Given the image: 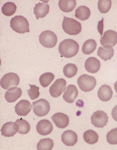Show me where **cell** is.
Instances as JSON below:
<instances>
[{
	"instance_id": "obj_1",
	"label": "cell",
	"mask_w": 117,
	"mask_h": 150,
	"mask_svg": "<svg viewBox=\"0 0 117 150\" xmlns=\"http://www.w3.org/2000/svg\"><path fill=\"white\" fill-rule=\"evenodd\" d=\"M78 51L79 44L72 39H65L59 43V52L62 57L69 59L77 55Z\"/></svg>"
},
{
	"instance_id": "obj_2",
	"label": "cell",
	"mask_w": 117,
	"mask_h": 150,
	"mask_svg": "<svg viewBox=\"0 0 117 150\" xmlns=\"http://www.w3.org/2000/svg\"><path fill=\"white\" fill-rule=\"evenodd\" d=\"M10 27L18 33H26L30 32L29 23L27 19L21 15H17L10 20Z\"/></svg>"
},
{
	"instance_id": "obj_3",
	"label": "cell",
	"mask_w": 117,
	"mask_h": 150,
	"mask_svg": "<svg viewBox=\"0 0 117 150\" xmlns=\"http://www.w3.org/2000/svg\"><path fill=\"white\" fill-rule=\"evenodd\" d=\"M62 29L69 35H76L82 30L80 23L72 18L64 17L62 22Z\"/></svg>"
},
{
	"instance_id": "obj_4",
	"label": "cell",
	"mask_w": 117,
	"mask_h": 150,
	"mask_svg": "<svg viewBox=\"0 0 117 150\" xmlns=\"http://www.w3.org/2000/svg\"><path fill=\"white\" fill-rule=\"evenodd\" d=\"M20 83V77L15 73L10 72L4 74L0 81V85L4 90H10L15 88Z\"/></svg>"
},
{
	"instance_id": "obj_5",
	"label": "cell",
	"mask_w": 117,
	"mask_h": 150,
	"mask_svg": "<svg viewBox=\"0 0 117 150\" xmlns=\"http://www.w3.org/2000/svg\"><path fill=\"white\" fill-rule=\"evenodd\" d=\"M77 84L82 91L90 92L96 87V79L88 74H82L77 79Z\"/></svg>"
},
{
	"instance_id": "obj_6",
	"label": "cell",
	"mask_w": 117,
	"mask_h": 150,
	"mask_svg": "<svg viewBox=\"0 0 117 150\" xmlns=\"http://www.w3.org/2000/svg\"><path fill=\"white\" fill-rule=\"evenodd\" d=\"M39 42L45 48H54L57 43V35L51 30H45L39 35Z\"/></svg>"
},
{
	"instance_id": "obj_7",
	"label": "cell",
	"mask_w": 117,
	"mask_h": 150,
	"mask_svg": "<svg viewBox=\"0 0 117 150\" xmlns=\"http://www.w3.org/2000/svg\"><path fill=\"white\" fill-rule=\"evenodd\" d=\"M100 42L101 46H104L105 48L107 49L113 48V47L115 46L117 43V33L111 30L106 31L101 37Z\"/></svg>"
},
{
	"instance_id": "obj_8",
	"label": "cell",
	"mask_w": 117,
	"mask_h": 150,
	"mask_svg": "<svg viewBox=\"0 0 117 150\" xmlns=\"http://www.w3.org/2000/svg\"><path fill=\"white\" fill-rule=\"evenodd\" d=\"M34 113L38 117L46 115L50 110V104L46 100L40 99L33 103Z\"/></svg>"
},
{
	"instance_id": "obj_9",
	"label": "cell",
	"mask_w": 117,
	"mask_h": 150,
	"mask_svg": "<svg viewBox=\"0 0 117 150\" xmlns=\"http://www.w3.org/2000/svg\"><path fill=\"white\" fill-rule=\"evenodd\" d=\"M91 123L96 128H103L106 126L108 120L107 114L102 110H97L91 115Z\"/></svg>"
},
{
	"instance_id": "obj_10",
	"label": "cell",
	"mask_w": 117,
	"mask_h": 150,
	"mask_svg": "<svg viewBox=\"0 0 117 150\" xmlns=\"http://www.w3.org/2000/svg\"><path fill=\"white\" fill-rule=\"evenodd\" d=\"M67 82L63 78L57 79L50 87L49 93L53 98H58L66 90Z\"/></svg>"
},
{
	"instance_id": "obj_11",
	"label": "cell",
	"mask_w": 117,
	"mask_h": 150,
	"mask_svg": "<svg viewBox=\"0 0 117 150\" xmlns=\"http://www.w3.org/2000/svg\"><path fill=\"white\" fill-rule=\"evenodd\" d=\"M19 131V126L15 122H7L4 123L1 129V134L3 137H11L17 134Z\"/></svg>"
},
{
	"instance_id": "obj_12",
	"label": "cell",
	"mask_w": 117,
	"mask_h": 150,
	"mask_svg": "<svg viewBox=\"0 0 117 150\" xmlns=\"http://www.w3.org/2000/svg\"><path fill=\"white\" fill-rule=\"evenodd\" d=\"M33 105L28 100H22L15 105V112L20 116H26L31 111Z\"/></svg>"
},
{
	"instance_id": "obj_13",
	"label": "cell",
	"mask_w": 117,
	"mask_h": 150,
	"mask_svg": "<svg viewBox=\"0 0 117 150\" xmlns=\"http://www.w3.org/2000/svg\"><path fill=\"white\" fill-rule=\"evenodd\" d=\"M51 119L55 123L57 127L59 129H65L69 125V117L66 114L62 112H57L51 116Z\"/></svg>"
},
{
	"instance_id": "obj_14",
	"label": "cell",
	"mask_w": 117,
	"mask_h": 150,
	"mask_svg": "<svg viewBox=\"0 0 117 150\" xmlns=\"http://www.w3.org/2000/svg\"><path fill=\"white\" fill-rule=\"evenodd\" d=\"M36 131L40 135L46 136L51 134L53 131V125L49 120L43 119L40 120L37 123Z\"/></svg>"
},
{
	"instance_id": "obj_15",
	"label": "cell",
	"mask_w": 117,
	"mask_h": 150,
	"mask_svg": "<svg viewBox=\"0 0 117 150\" xmlns=\"http://www.w3.org/2000/svg\"><path fill=\"white\" fill-rule=\"evenodd\" d=\"M77 135L75 132L71 130H67L62 134V142L66 146H72L77 142Z\"/></svg>"
},
{
	"instance_id": "obj_16",
	"label": "cell",
	"mask_w": 117,
	"mask_h": 150,
	"mask_svg": "<svg viewBox=\"0 0 117 150\" xmlns=\"http://www.w3.org/2000/svg\"><path fill=\"white\" fill-rule=\"evenodd\" d=\"M113 96V91L111 87L107 84L101 86L98 91V97L103 102H108L110 100Z\"/></svg>"
},
{
	"instance_id": "obj_17",
	"label": "cell",
	"mask_w": 117,
	"mask_h": 150,
	"mask_svg": "<svg viewBox=\"0 0 117 150\" xmlns=\"http://www.w3.org/2000/svg\"><path fill=\"white\" fill-rule=\"evenodd\" d=\"M78 95L77 88L74 84H69L67 86L66 91L63 95V98L67 103H72L75 100Z\"/></svg>"
},
{
	"instance_id": "obj_18",
	"label": "cell",
	"mask_w": 117,
	"mask_h": 150,
	"mask_svg": "<svg viewBox=\"0 0 117 150\" xmlns=\"http://www.w3.org/2000/svg\"><path fill=\"white\" fill-rule=\"evenodd\" d=\"M85 68L88 72L94 74L98 72L101 68V62L95 57H90L85 61Z\"/></svg>"
},
{
	"instance_id": "obj_19",
	"label": "cell",
	"mask_w": 117,
	"mask_h": 150,
	"mask_svg": "<svg viewBox=\"0 0 117 150\" xmlns=\"http://www.w3.org/2000/svg\"><path fill=\"white\" fill-rule=\"evenodd\" d=\"M49 12V5L45 2H39L35 4L33 13L36 19L45 18Z\"/></svg>"
},
{
	"instance_id": "obj_20",
	"label": "cell",
	"mask_w": 117,
	"mask_h": 150,
	"mask_svg": "<svg viewBox=\"0 0 117 150\" xmlns=\"http://www.w3.org/2000/svg\"><path fill=\"white\" fill-rule=\"evenodd\" d=\"M22 95V90L20 87H15L12 90H7L4 94L5 100L8 103H14Z\"/></svg>"
},
{
	"instance_id": "obj_21",
	"label": "cell",
	"mask_w": 117,
	"mask_h": 150,
	"mask_svg": "<svg viewBox=\"0 0 117 150\" xmlns=\"http://www.w3.org/2000/svg\"><path fill=\"white\" fill-rule=\"evenodd\" d=\"M59 7L64 12H72L76 7L75 0H59Z\"/></svg>"
},
{
	"instance_id": "obj_22",
	"label": "cell",
	"mask_w": 117,
	"mask_h": 150,
	"mask_svg": "<svg viewBox=\"0 0 117 150\" xmlns=\"http://www.w3.org/2000/svg\"><path fill=\"white\" fill-rule=\"evenodd\" d=\"M74 15L79 20H82V21L83 20H86L90 18V10L86 6H79L76 9Z\"/></svg>"
},
{
	"instance_id": "obj_23",
	"label": "cell",
	"mask_w": 117,
	"mask_h": 150,
	"mask_svg": "<svg viewBox=\"0 0 117 150\" xmlns=\"http://www.w3.org/2000/svg\"><path fill=\"white\" fill-rule=\"evenodd\" d=\"M83 139L86 143L89 144H95L98 142V134L93 130H88L83 134Z\"/></svg>"
},
{
	"instance_id": "obj_24",
	"label": "cell",
	"mask_w": 117,
	"mask_h": 150,
	"mask_svg": "<svg viewBox=\"0 0 117 150\" xmlns=\"http://www.w3.org/2000/svg\"><path fill=\"white\" fill-rule=\"evenodd\" d=\"M96 46H97V43L96 42V40H93V39H89V40H86L83 43L82 51L84 54L88 55V54H90L93 52H94V51L96 48Z\"/></svg>"
},
{
	"instance_id": "obj_25",
	"label": "cell",
	"mask_w": 117,
	"mask_h": 150,
	"mask_svg": "<svg viewBox=\"0 0 117 150\" xmlns=\"http://www.w3.org/2000/svg\"><path fill=\"white\" fill-rule=\"evenodd\" d=\"M17 9L16 4L12 1H8V2L5 3L3 4L2 7H1V12L3 15L5 16L10 17L13 15L15 13Z\"/></svg>"
},
{
	"instance_id": "obj_26",
	"label": "cell",
	"mask_w": 117,
	"mask_h": 150,
	"mask_svg": "<svg viewBox=\"0 0 117 150\" xmlns=\"http://www.w3.org/2000/svg\"><path fill=\"white\" fill-rule=\"evenodd\" d=\"M114 54V50L113 48L107 49L104 47H100L98 50V56L104 61H108L112 59Z\"/></svg>"
},
{
	"instance_id": "obj_27",
	"label": "cell",
	"mask_w": 117,
	"mask_h": 150,
	"mask_svg": "<svg viewBox=\"0 0 117 150\" xmlns=\"http://www.w3.org/2000/svg\"><path fill=\"white\" fill-rule=\"evenodd\" d=\"M53 147H54V142L49 138L40 139L37 144L38 150H51Z\"/></svg>"
},
{
	"instance_id": "obj_28",
	"label": "cell",
	"mask_w": 117,
	"mask_h": 150,
	"mask_svg": "<svg viewBox=\"0 0 117 150\" xmlns=\"http://www.w3.org/2000/svg\"><path fill=\"white\" fill-rule=\"evenodd\" d=\"M77 67L74 64H67L63 69V74L66 77L72 78L77 73Z\"/></svg>"
},
{
	"instance_id": "obj_29",
	"label": "cell",
	"mask_w": 117,
	"mask_h": 150,
	"mask_svg": "<svg viewBox=\"0 0 117 150\" xmlns=\"http://www.w3.org/2000/svg\"><path fill=\"white\" fill-rule=\"evenodd\" d=\"M54 79V74L51 72H46L40 75L39 82L43 87H47Z\"/></svg>"
},
{
	"instance_id": "obj_30",
	"label": "cell",
	"mask_w": 117,
	"mask_h": 150,
	"mask_svg": "<svg viewBox=\"0 0 117 150\" xmlns=\"http://www.w3.org/2000/svg\"><path fill=\"white\" fill-rule=\"evenodd\" d=\"M16 123L18 124L19 126V134H26L29 132L30 130V126L29 123L26 120L23 118H20L16 121Z\"/></svg>"
},
{
	"instance_id": "obj_31",
	"label": "cell",
	"mask_w": 117,
	"mask_h": 150,
	"mask_svg": "<svg viewBox=\"0 0 117 150\" xmlns=\"http://www.w3.org/2000/svg\"><path fill=\"white\" fill-rule=\"evenodd\" d=\"M112 2L111 0H99L98 2V10L101 13H107L111 7Z\"/></svg>"
},
{
	"instance_id": "obj_32",
	"label": "cell",
	"mask_w": 117,
	"mask_h": 150,
	"mask_svg": "<svg viewBox=\"0 0 117 150\" xmlns=\"http://www.w3.org/2000/svg\"><path fill=\"white\" fill-rule=\"evenodd\" d=\"M106 140L110 144H117V128L111 130L106 134Z\"/></svg>"
},
{
	"instance_id": "obj_33",
	"label": "cell",
	"mask_w": 117,
	"mask_h": 150,
	"mask_svg": "<svg viewBox=\"0 0 117 150\" xmlns=\"http://www.w3.org/2000/svg\"><path fill=\"white\" fill-rule=\"evenodd\" d=\"M30 88L28 90V94L29 97L30 98L31 100L37 99L40 95L39 93V87L37 86L33 85V84H30Z\"/></svg>"
},
{
	"instance_id": "obj_34",
	"label": "cell",
	"mask_w": 117,
	"mask_h": 150,
	"mask_svg": "<svg viewBox=\"0 0 117 150\" xmlns=\"http://www.w3.org/2000/svg\"><path fill=\"white\" fill-rule=\"evenodd\" d=\"M104 18L101 20V21L98 23V30L99 33L101 34V35H103V28H104Z\"/></svg>"
},
{
	"instance_id": "obj_35",
	"label": "cell",
	"mask_w": 117,
	"mask_h": 150,
	"mask_svg": "<svg viewBox=\"0 0 117 150\" xmlns=\"http://www.w3.org/2000/svg\"><path fill=\"white\" fill-rule=\"evenodd\" d=\"M111 116L115 121H117V105L113 108L111 112Z\"/></svg>"
},
{
	"instance_id": "obj_36",
	"label": "cell",
	"mask_w": 117,
	"mask_h": 150,
	"mask_svg": "<svg viewBox=\"0 0 117 150\" xmlns=\"http://www.w3.org/2000/svg\"><path fill=\"white\" fill-rule=\"evenodd\" d=\"M114 90H115V91L117 93V81L115 82V84H114Z\"/></svg>"
}]
</instances>
